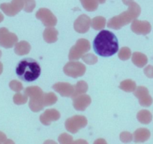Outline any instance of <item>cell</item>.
<instances>
[{
    "mask_svg": "<svg viewBox=\"0 0 153 144\" xmlns=\"http://www.w3.org/2000/svg\"><path fill=\"white\" fill-rule=\"evenodd\" d=\"M9 85L11 90H13L17 93L20 92V91L23 89V84H22V83L21 82H18V81H16V80L12 81V82H10Z\"/></svg>",
    "mask_w": 153,
    "mask_h": 144,
    "instance_id": "33",
    "label": "cell"
},
{
    "mask_svg": "<svg viewBox=\"0 0 153 144\" xmlns=\"http://www.w3.org/2000/svg\"><path fill=\"white\" fill-rule=\"evenodd\" d=\"M23 2H24V7H23L24 11L27 13L32 12L36 5L35 0H24Z\"/></svg>",
    "mask_w": 153,
    "mask_h": 144,
    "instance_id": "31",
    "label": "cell"
},
{
    "mask_svg": "<svg viewBox=\"0 0 153 144\" xmlns=\"http://www.w3.org/2000/svg\"><path fill=\"white\" fill-rule=\"evenodd\" d=\"M43 37L48 43H53L58 40V32L53 27H48L43 33Z\"/></svg>",
    "mask_w": 153,
    "mask_h": 144,
    "instance_id": "18",
    "label": "cell"
},
{
    "mask_svg": "<svg viewBox=\"0 0 153 144\" xmlns=\"http://www.w3.org/2000/svg\"><path fill=\"white\" fill-rule=\"evenodd\" d=\"M131 29L132 32L137 35H146L151 32L152 26L148 21H140L136 19L132 22Z\"/></svg>",
    "mask_w": 153,
    "mask_h": 144,
    "instance_id": "13",
    "label": "cell"
},
{
    "mask_svg": "<svg viewBox=\"0 0 153 144\" xmlns=\"http://www.w3.org/2000/svg\"><path fill=\"white\" fill-rule=\"evenodd\" d=\"M131 56V52L128 47H123L120 49L118 54V57L122 61H127Z\"/></svg>",
    "mask_w": 153,
    "mask_h": 144,
    "instance_id": "27",
    "label": "cell"
},
{
    "mask_svg": "<svg viewBox=\"0 0 153 144\" xmlns=\"http://www.w3.org/2000/svg\"><path fill=\"white\" fill-rule=\"evenodd\" d=\"M82 58H83V61L86 64H89V65H93V64H96L98 62V58L92 53L84 55L82 57Z\"/></svg>",
    "mask_w": 153,
    "mask_h": 144,
    "instance_id": "30",
    "label": "cell"
},
{
    "mask_svg": "<svg viewBox=\"0 0 153 144\" xmlns=\"http://www.w3.org/2000/svg\"><path fill=\"white\" fill-rule=\"evenodd\" d=\"M86 66L79 61H69L63 68L65 74L72 78L81 77L86 73Z\"/></svg>",
    "mask_w": 153,
    "mask_h": 144,
    "instance_id": "7",
    "label": "cell"
},
{
    "mask_svg": "<svg viewBox=\"0 0 153 144\" xmlns=\"http://www.w3.org/2000/svg\"><path fill=\"white\" fill-rule=\"evenodd\" d=\"M131 60L133 64L140 68L145 67L148 63V58H147L146 55L138 52H134L131 57Z\"/></svg>",
    "mask_w": 153,
    "mask_h": 144,
    "instance_id": "19",
    "label": "cell"
},
{
    "mask_svg": "<svg viewBox=\"0 0 153 144\" xmlns=\"http://www.w3.org/2000/svg\"><path fill=\"white\" fill-rule=\"evenodd\" d=\"M53 89L64 97H72L74 87L67 82H58L53 86Z\"/></svg>",
    "mask_w": 153,
    "mask_h": 144,
    "instance_id": "14",
    "label": "cell"
},
{
    "mask_svg": "<svg viewBox=\"0 0 153 144\" xmlns=\"http://www.w3.org/2000/svg\"><path fill=\"white\" fill-rule=\"evenodd\" d=\"M74 144H89L88 142L85 140H82V139H79L76 140L74 141Z\"/></svg>",
    "mask_w": 153,
    "mask_h": 144,
    "instance_id": "37",
    "label": "cell"
},
{
    "mask_svg": "<svg viewBox=\"0 0 153 144\" xmlns=\"http://www.w3.org/2000/svg\"><path fill=\"white\" fill-rule=\"evenodd\" d=\"M43 144H57L56 143L54 140H48L45 141Z\"/></svg>",
    "mask_w": 153,
    "mask_h": 144,
    "instance_id": "38",
    "label": "cell"
},
{
    "mask_svg": "<svg viewBox=\"0 0 153 144\" xmlns=\"http://www.w3.org/2000/svg\"><path fill=\"white\" fill-rule=\"evenodd\" d=\"M6 140V135L3 132H0V144H4Z\"/></svg>",
    "mask_w": 153,
    "mask_h": 144,
    "instance_id": "35",
    "label": "cell"
},
{
    "mask_svg": "<svg viewBox=\"0 0 153 144\" xmlns=\"http://www.w3.org/2000/svg\"><path fill=\"white\" fill-rule=\"evenodd\" d=\"M151 136V133L149 129L140 128L137 129L133 134V140L135 143H143L148 140Z\"/></svg>",
    "mask_w": 153,
    "mask_h": 144,
    "instance_id": "17",
    "label": "cell"
},
{
    "mask_svg": "<svg viewBox=\"0 0 153 144\" xmlns=\"http://www.w3.org/2000/svg\"><path fill=\"white\" fill-rule=\"evenodd\" d=\"M25 94L29 97V106L33 112H38L45 108L43 90L38 86L28 87L25 89Z\"/></svg>",
    "mask_w": 153,
    "mask_h": 144,
    "instance_id": "4",
    "label": "cell"
},
{
    "mask_svg": "<svg viewBox=\"0 0 153 144\" xmlns=\"http://www.w3.org/2000/svg\"><path fill=\"white\" fill-rule=\"evenodd\" d=\"M92 102V99L89 95L82 94V95L73 98L74 108L76 111H83L89 106Z\"/></svg>",
    "mask_w": 153,
    "mask_h": 144,
    "instance_id": "15",
    "label": "cell"
},
{
    "mask_svg": "<svg viewBox=\"0 0 153 144\" xmlns=\"http://www.w3.org/2000/svg\"><path fill=\"white\" fill-rule=\"evenodd\" d=\"M59 144H73L74 140L73 137L67 133H62L59 135L58 138Z\"/></svg>",
    "mask_w": 153,
    "mask_h": 144,
    "instance_id": "28",
    "label": "cell"
},
{
    "mask_svg": "<svg viewBox=\"0 0 153 144\" xmlns=\"http://www.w3.org/2000/svg\"><path fill=\"white\" fill-rule=\"evenodd\" d=\"M28 101V96L24 94L20 93H17L14 95V102L17 105H24L25 103H26Z\"/></svg>",
    "mask_w": 153,
    "mask_h": 144,
    "instance_id": "29",
    "label": "cell"
},
{
    "mask_svg": "<svg viewBox=\"0 0 153 144\" xmlns=\"http://www.w3.org/2000/svg\"><path fill=\"white\" fill-rule=\"evenodd\" d=\"M60 118V113L57 110L51 108L47 109L40 116V121L45 126H50L52 122L57 121Z\"/></svg>",
    "mask_w": 153,
    "mask_h": 144,
    "instance_id": "16",
    "label": "cell"
},
{
    "mask_svg": "<svg viewBox=\"0 0 153 144\" xmlns=\"http://www.w3.org/2000/svg\"><path fill=\"white\" fill-rule=\"evenodd\" d=\"M134 95L139 99V103L143 107L151 106L153 99L149 93L148 89L146 87L139 86L134 91Z\"/></svg>",
    "mask_w": 153,
    "mask_h": 144,
    "instance_id": "10",
    "label": "cell"
},
{
    "mask_svg": "<svg viewBox=\"0 0 153 144\" xmlns=\"http://www.w3.org/2000/svg\"><path fill=\"white\" fill-rule=\"evenodd\" d=\"M81 5L87 11H95L98 8V2L97 0H80Z\"/></svg>",
    "mask_w": 153,
    "mask_h": 144,
    "instance_id": "25",
    "label": "cell"
},
{
    "mask_svg": "<svg viewBox=\"0 0 153 144\" xmlns=\"http://www.w3.org/2000/svg\"><path fill=\"white\" fill-rule=\"evenodd\" d=\"M120 88L125 92L131 93L135 90V89L137 88V85L134 81L131 80V79H126L120 83Z\"/></svg>",
    "mask_w": 153,
    "mask_h": 144,
    "instance_id": "24",
    "label": "cell"
},
{
    "mask_svg": "<svg viewBox=\"0 0 153 144\" xmlns=\"http://www.w3.org/2000/svg\"><path fill=\"white\" fill-rule=\"evenodd\" d=\"M24 7L23 0H12L11 3H4L0 5V8L6 15L13 17L18 14Z\"/></svg>",
    "mask_w": 153,
    "mask_h": 144,
    "instance_id": "11",
    "label": "cell"
},
{
    "mask_svg": "<svg viewBox=\"0 0 153 144\" xmlns=\"http://www.w3.org/2000/svg\"><path fill=\"white\" fill-rule=\"evenodd\" d=\"M18 41L17 35L14 33H11L5 28L0 29V46L9 49L14 46Z\"/></svg>",
    "mask_w": 153,
    "mask_h": 144,
    "instance_id": "9",
    "label": "cell"
},
{
    "mask_svg": "<svg viewBox=\"0 0 153 144\" xmlns=\"http://www.w3.org/2000/svg\"><path fill=\"white\" fill-rule=\"evenodd\" d=\"M36 18L41 20L46 27H54L57 23V19L48 8H40L36 12Z\"/></svg>",
    "mask_w": 153,
    "mask_h": 144,
    "instance_id": "8",
    "label": "cell"
},
{
    "mask_svg": "<svg viewBox=\"0 0 153 144\" xmlns=\"http://www.w3.org/2000/svg\"><path fill=\"white\" fill-rule=\"evenodd\" d=\"M91 26V19L86 14L79 16L74 23V28L76 32L80 34L86 33Z\"/></svg>",
    "mask_w": 153,
    "mask_h": 144,
    "instance_id": "12",
    "label": "cell"
},
{
    "mask_svg": "<svg viewBox=\"0 0 153 144\" xmlns=\"http://www.w3.org/2000/svg\"><path fill=\"white\" fill-rule=\"evenodd\" d=\"M88 121L86 117L81 115H75L70 117L65 121V126L68 132L76 134L83 128L86 127Z\"/></svg>",
    "mask_w": 153,
    "mask_h": 144,
    "instance_id": "6",
    "label": "cell"
},
{
    "mask_svg": "<svg viewBox=\"0 0 153 144\" xmlns=\"http://www.w3.org/2000/svg\"><path fill=\"white\" fill-rule=\"evenodd\" d=\"M137 118L140 123L147 125L149 124L152 120V115L151 112L147 110H141L137 114Z\"/></svg>",
    "mask_w": 153,
    "mask_h": 144,
    "instance_id": "21",
    "label": "cell"
},
{
    "mask_svg": "<svg viewBox=\"0 0 153 144\" xmlns=\"http://www.w3.org/2000/svg\"><path fill=\"white\" fill-rule=\"evenodd\" d=\"M144 73L148 78L152 79L153 78V66L149 65L144 69Z\"/></svg>",
    "mask_w": 153,
    "mask_h": 144,
    "instance_id": "34",
    "label": "cell"
},
{
    "mask_svg": "<svg viewBox=\"0 0 153 144\" xmlns=\"http://www.w3.org/2000/svg\"><path fill=\"white\" fill-rule=\"evenodd\" d=\"M2 64L0 63V74L2 73Z\"/></svg>",
    "mask_w": 153,
    "mask_h": 144,
    "instance_id": "42",
    "label": "cell"
},
{
    "mask_svg": "<svg viewBox=\"0 0 153 144\" xmlns=\"http://www.w3.org/2000/svg\"><path fill=\"white\" fill-rule=\"evenodd\" d=\"M97 2L100 4H104L106 2V0H97Z\"/></svg>",
    "mask_w": 153,
    "mask_h": 144,
    "instance_id": "41",
    "label": "cell"
},
{
    "mask_svg": "<svg viewBox=\"0 0 153 144\" xmlns=\"http://www.w3.org/2000/svg\"><path fill=\"white\" fill-rule=\"evenodd\" d=\"M41 67L35 60L27 58L21 60L16 67V73L25 82H32L40 76Z\"/></svg>",
    "mask_w": 153,
    "mask_h": 144,
    "instance_id": "2",
    "label": "cell"
},
{
    "mask_svg": "<svg viewBox=\"0 0 153 144\" xmlns=\"http://www.w3.org/2000/svg\"><path fill=\"white\" fill-rule=\"evenodd\" d=\"M106 19L104 17L98 16L95 17L91 20V26L93 29L97 31H101L106 26Z\"/></svg>",
    "mask_w": 153,
    "mask_h": 144,
    "instance_id": "23",
    "label": "cell"
},
{
    "mask_svg": "<svg viewBox=\"0 0 153 144\" xmlns=\"http://www.w3.org/2000/svg\"><path fill=\"white\" fill-rule=\"evenodd\" d=\"M4 144H15L14 143V141L11 140H6L5 142L4 143Z\"/></svg>",
    "mask_w": 153,
    "mask_h": 144,
    "instance_id": "40",
    "label": "cell"
},
{
    "mask_svg": "<svg viewBox=\"0 0 153 144\" xmlns=\"http://www.w3.org/2000/svg\"><path fill=\"white\" fill-rule=\"evenodd\" d=\"M120 140L125 143H128L133 140V135L128 132H123L120 135Z\"/></svg>",
    "mask_w": 153,
    "mask_h": 144,
    "instance_id": "32",
    "label": "cell"
},
{
    "mask_svg": "<svg viewBox=\"0 0 153 144\" xmlns=\"http://www.w3.org/2000/svg\"><path fill=\"white\" fill-rule=\"evenodd\" d=\"M91 49L90 43L84 38L79 39L74 46L71 48L69 52L68 58L70 61H77L84 55L85 53L89 52Z\"/></svg>",
    "mask_w": 153,
    "mask_h": 144,
    "instance_id": "5",
    "label": "cell"
},
{
    "mask_svg": "<svg viewBox=\"0 0 153 144\" xmlns=\"http://www.w3.org/2000/svg\"><path fill=\"white\" fill-rule=\"evenodd\" d=\"M132 2H134V0H123V2L126 5H128L129 4L131 3Z\"/></svg>",
    "mask_w": 153,
    "mask_h": 144,
    "instance_id": "39",
    "label": "cell"
},
{
    "mask_svg": "<svg viewBox=\"0 0 153 144\" xmlns=\"http://www.w3.org/2000/svg\"><path fill=\"white\" fill-rule=\"evenodd\" d=\"M31 50V46L27 41H20L17 43L14 48V52L18 55H28Z\"/></svg>",
    "mask_w": 153,
    "mask_h": 144,
    "instance_id": "20",
    "label": "cell"
},
{
    "mask_svg": "<svg viewBox=\"0 0 153 144\" xmlns=\"http://www.w3.org/2000/svg\"><path fill=\"white\" fill-rule=\"evenodd\" d=\"M58 98L54 93H48L44 94V105L45 106H51L56 103Z\"/></svg>",
    "mask_w": 153,
    "mask_h": 144,
    "instance_id": "26",
    "label": "cell"
},
{
    "mask_svg": "<svg viewBox=\"0 0 153 144\" xmlns=\"http://www.w3.org/2000/svg\"><path fill=\"white\" fill-rule=\"evenodd\" d=\"M95 53L101 57H110L119 51V43L117 37L111 32L102 30L93 41Z\"/></svg>",
    "mask_w": 153,
    "mask_h": 144,
    "instance_id": "1",
    "label": "cell"
},
{
    "mask_svg": "<svg viewBox=\"0 0 153 144\" xmlns=\"http://www.w3.org/2000/svg\"><path fill=\"white\" fill-rule=\"evenodd\" d=\"M93 144H107V141L105 140L103 138H99V139H97L94 142Z\"/></svg>",
    "mask_w": 153,
    "mask_h": 144,
    "instance_id": "36",
    "label": "cell"
},
{
    "mask_svg": "<svg viewBox=\"0 0 153 144\" xmlns=\"http://www.w3.org/2000/svg\"><path fill=\"white\" fill-rule=\"evenodd\" d=\"M141 13V8L137 3L132 2L128 5V8L126 11L120 15L113 17L107 23V27L118 30L123 26H127L131 22L136 20Z\"/></svg>",
    "mask_w": 153,
    "mask_h": 144,
    "instance_id": "3",
    "label": "cell"
},
{
    "mask_svg": "<svg viewBox=\"0 0 153 144\" xmlns=\"http://www.w3.org/2000/svg\"><path fill=\"white\" fill-rule=\"evenodd\" d=\"M74 91L72 98H74L76 96L82 95V94H84L88 90V84L84 81H79L76 84L74 85Z\"/></svg>",
    "mask_w": 153,
    "mask_h": 144,
    "instance_id": "22",
    "label": "cell"
}]
</instances>
